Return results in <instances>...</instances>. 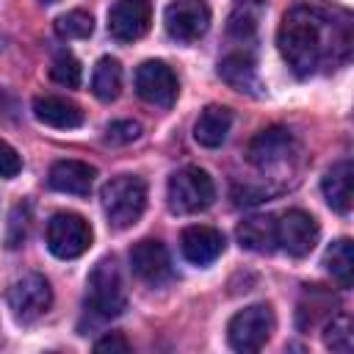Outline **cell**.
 Instances as JSON below:
<instances>
[{
	"label": "cell",
	"mask_w": 354,
	"mask_h": 354,
	"mask_svg": "<svg viewBox=\"0 0 354 354\" xmlns=\"http://www.w3.org/2000/svg\"><path fill=\"white\" fill-rule=\"evenodd\" d=\"M94 351H130V343H127L124 335L111 332V335H105V337H100L94 343Z\"/></svg>",
	"instance_id": "cell-30"
},
{
	"label": "cell",
	"mask_w": 354,
	"mask_h": 354,
	"mask_svg": "<svg viewBox=\"0 0 354 354\" xmlns=\"http://www.w3.org/2000/svg\"><path fill=\"white\" fill-rule=\"evenodd\" d=\"M50 77L58 83V86H66V88H77L80 86V64L72 53H58L50 64Z\"/></svg>",
	"instance_id": "cell-26"
},
{
	"label": "cell",
	"mask_w": 354,
	"mask_h": 354,
	"mask_svg": "<svg viewBox=\"0 0 354 354\" xmlns=\"http://www.w3.org/2000/svg\"><path fill=\"white\" fill-rule=\"evenodd\" d=\"M28 230H30V207H28V205H17V207L11 210V218H8L6 246H8V249L22 246V241L28 238Z\"/></svg>",
	"instance_id": "cell-27"
},
{
	"label": "cell",
	"mask_w": 354,
	"mask_h": 354,
	"mask_svg": "<svg viewBox=\"0 0 354 354\" xmlns=\"http://www.w3.org/2000/svg\"><path fill=\"white\" fill-rule=\"evenodd\" d=\"M166 33L177 41H199L210 28V8L205 0H171L163 14Z\"/></svg>",
	"instance_id": "cell-7"
},
{
	"label": "cell",
	"mask_w": 354,
	"mask_h": 354,
	"mask_svg": "<svg viewBox=\"0 0 354 354\" xmlns=\"http://www.w3.org/2000/svg\"><path fill=\"white\" fill-rule=\"evenodd\" d=\"M44 3H55V0H44Z\"/></svg>",
	"instance_id": "cell-31"
},
{
	"label": "cell",
	"mask_w": 354,
	"mask_h": 354,
	"mask_svg": "<svg viewBox=\"0 0 354 354\" xmlns=\"http://www.w3.org/2000/svg\"><path fill=\"white\" fill-rule=\"evenodd\" d=\"M218 75L227 86H232L235 91H246V94H257L260 80H257V69L249 53H230L218 61Z\"/></svg>",
	"instance_id": "cell-21"
},
{
	"label": "cell",
	"mask_w": 354,
	"mask_h": 354,
	"mask_svg": "<svg viewBox=\"0 0 354 354\" xmlns=\"http://www.w3.org/2000/svg\"><path fill=\"white\" fill-rule=\"evenodd\" d=\"M177 75L163 61H144L136 69V94L158 108H171L177 100Z\"/></svg>",
	"instance_id": "cell-10"
},
{
	"label": "cell",
	"mask_w": 354,
	"mask_h": 354,
	"mask_svg": "<svg viewBox=\"0 0 354 354\" xmlns=\"http://www.w3.org/2000/svg\"><path fill=\"white\" fill-rule=\"evenodd\" d=\"M97 169L83 163V160H55L50 166L47 183L50 188L61 191V194H75V196H88L91 185H94Z\"/></svg>",
	"instance_id": "cell-15"
},
{
	"label": "cell",
	"mask_w": 354,
	"mask_h": 354,
	"mask_svg": "<svg viewBox=\"0 0 354 354\" xmlns=\"http://www.w3.org/2000/svg\"><path fill=\"white\" fill-rule=\"evenodd\" d=\"M324 266H326V271L332 274V279L340 288H351V279H354V249H351V241L348 238L335 241L324 254Z\"/></svg>",
	"instance_id": "cell-23"
},
{
	"label": "cell",
	"mask_w": 354,
	"mask_h": 354,
	"mask_svg": "<svg viewBox=\"0 0 354 354\" xmlns=\"http://www.w3.org/2000/svg\"><path fill=\"white\" fill-rule=\"evenodd\" d=\"M91 91L102 102H111V100L119 97V91H122V64L116 58L105 55V58L97 61L94 75H91Z\"/></svg>",
	"instance_id": "cell-22"
},
{
	"label": "cell",
	"mask_w": 354,
	"mask_h": 354,
	"mask_svg": "<svg viewBox=\"0 0 354 354\" xmlns=\"http://www.w3.org/2000/svg\"><path fill=\"white\" fill-rule=\"evenodd\" d=\"M166 196H169V207L174 213H199V210H207L216 199V185H213V177L199 169V166H183L180 171H174L169 177V188H166Z\"/></svg>",
	"instance_id": "cell-4"
},
{
	"label": "cell",
	"mask_w": 354,
	"mask_h": 354,
	"mask_svg": "<svg viewBox=\"0 0 354 354\" xmlns=\"http://www.w3.org/2000/svg\"><path fill=\"white\" fill-rule=\"evenodd\" d=\"M274 332V313L268 304H252V307H243L241 313H235L230 318V326H227V340L235 351L241 354H252V351H260L268 337Z\"/></svg>",
	"instance_id": "cell-5"
},
{
	"label": "cell",
	"mask_w": 354,
	"mask_h": 354,
	"mask_svg": "<svg viewBox=\"0 0 354 354\" xmlns=\"http://www.w3.org/2000/svg\"><path fill=\"white\" fill-rule=\"evenodd\" d=\"M227 241L218 230L213 227H205V224H194V227H185L183 235H180V249H183V257L194 266H210L213 260L221 257Z\"/></svg>",
	"instance_id": "cell-14"
},
{
	"label": "cell",
	"mask_w": 354,
	"mask_h": 354,
	"mask_svg": "<svg viewBox=\"0 0 354 354\" xmlns=\"http://www.w3.org/2000/svg\"><path fill=\"white\" fill-rule=\"evenodd\" d=\"M263 11H266L263 0H235V6L230 11V19H227V36L238 44L254 41Z\"/></svg>",
	"instance_id": "cell-19"
},
{
	"label": "cell",
	"mask_w": 354,
	"mask_h": 354,
	"mask_svg": "<svg viewBox=\"0 0 354 354\" xmlns=\"http://www.w3.org/2000/svg\"><path fill=\"white\" fill-rule=\"evenodd\" d=\"M100 199H102L108 224L116 230H127L141 218V213L147 207V185L141 177L119 174L105 183Z\"/></svg>",
	"instance_id": "cell-2"
},
{
	"label": "cell",
	"mask_w": 354,
	"mask_h": 354,
	"mask_svg": "<svg viewBox=\"0 0 354 354\" xmlns=\"http://www.w3.org/2000/svg\"><path fill=\"white\" fill-rule=\"evenodd\" d=\"M299 144L288 127H266L246 144V160L257 169L279 166L296 155Z\"/></svg>",
	"instance_id": "cell-11"
},
{
	"label": "cell",
	"mask_w": 354,
	"mask_h": 354,
	"mask_svg": "<svg viewBox=\"0 0 354 354\" xmlns=\"http://www.w3.org/2000/svg\"><path fill=\"white\" fill-rule=\"evenodd\" d=\"M22 171V160L19 155L14 152V147H8L3 138H0V177L3 180H11Z\"/></svg>",
	"instance_id": "cell-29"
},
{
	"label": "cell",
	"mask_w": 354,
	"mask_h": 354,
	"mask_svg": "<svg viewBox=\"0 0 354 354\" xmlns=\"http://www.w3.org/2000/svg\"><path fill=\"white\" fill-rule=\"evenodd\" d=\"M318 235H321V227L307 210L293 207L277 218V246H282L293 257L310 254L318 243Z\"/></svg>",
	"instance_id": "cell-9"
},
{
	"label": "cell",
	"mask_w": 354,
	"mask_h": 354,
	"mask_svg": "<svg viewBox=\"0 0 354 354\" xmlns=\"http://www.w3.org/2000/svg\"><path fill=\"white\" fill-rule=\"evenodd\" d=\"M94 30V17L83 8H75V11H66L55 19V33L61 39H88Z\"/></svg>",
	"instance_id": "cell-24"
},
{
	"label": "cell",
	"mask_w": 354,
	"mask_h": 354,
	"mask_svg": "<svg viewBox=\"0 0 354 354\" xmlns=\"http://www.w3.org/2000/svg\"><path fill=\"white\" fill-rule=\"evenodd\" d=\"M152 3L149 0H116L108 11V33L116 41H136L149 30Z\"/></svg>",
	"instance_id": "cell-12"
},
{
	"label": "cell",
	"mask_w": 354,
	"mask_h": 354,
	"mask_svg": "<svg viewBox=\"0 0 354 354\" xmlns=\"http://www.w3.org/2000/svg\"><path fill=\"white\" fill-rule=\"evenodd\" d=\"M130 266L133 274L147 285H163L166 279H171V257L155 238H144L130 249Z\"/></svg>",
	"instance_id": "cell-13"
},
{
	"label": "cell",
	"mask_w": 354,
	"mask_h": 354,
	"mask_svg": "<svg viewBox=\"0 0 354 354\" xmlns=\"http://www.w3.org/2000/svg\"><path fill=\"white\" fill-rule=\"evenodd\" d=\"M324 343H326V348H332V351L348 354L351 346H354L351 318H348V315H335V318H329L326 332H324Z\"/></svg>",
	"instance_id": "cell-25"
},
{
	"label": "cell",
	"mask_w": 354,
	"mask_h": 354,
	"mask_svg": "<svg viewBox=\"0 0 354 354\" xmlns=\"http://www.w3.org/2000/svg\"><path fill=\"white\" fill-rule=\"evenodd\" d=\"M230 124H232V111L224 108V105H207L196 124H194V138L199 147H207V149H216L227 141V133H230Z\"/></svg>",
	"instance_id": "cell-18"
},
{
	"label": "cell",
	"mask_w": 354,
	"mask_h": 354,
	"mask_svg": "<svg viewBox=\"0 0 354 354\" xmlns=\"http://www.w3.org/2000/svg\"><path fill=\"white\" fill-rule=\"evenodd\" d=\"M50 304H53V290L41 274H25L22 279H17L8 288V307H11L14 318L22 324L44 315L50 310Z\"/></svg>",
	"instance_id": "cell-8"
},
{
	"label": "cell",
	"mask_w": 354,
	"mask_h": 354,
	"mask_svg": "<svg viewBox=\"0 0 354 354\" xmlns=\"http://www.w3.org/2000/svg\"><path fill=\"white\" fill-rule=\"evenodd\" d=\"M86 301L102 318H116L127 307L124 279H122V271L113 257H102L91 268L88 282H86Z\"/></svg>",
	"instance_id": "cell-3"
},
{
	"label": "cell",
	"mask_w": 354,
	"mask_h": 354,
	"mask_svg": "<svg viewBox=\"0 0 354 354\" xmlns=\"http://www.w3.org/2000/svg\"><path fill=\"white\" fill-rule=\"evenodd\" d=\"M33 116L41 124L55 127V130H72V127H80L83 124L80 105H75L66 97H53V94H44V97H36L33 100Z\"/></svg>",
	"instance_id": "cell-16"
},
{
	"label": "cell",
	"mask_w": 354,
	"mask_h": 354,
	"mask_svg": "<svg viewBox=\"0 0 354 354\" xmlns=\"http://www.w3.org/2000/svg\"><path fill=\"white\" fill-rule=\"evenodd\" d=\"M277 44L299 77L335 69L351 55V17L318 6H293L282 17Z\"/></svg>",
	"instance_id": "cell-1"
},
{
	"label": "cell",
	"mask_w": 354,
	"mask_h": 354,
	"mask_svg": "<svg viewBox=\"0 0 354 354\" xmlns=\"http://www.w3.org/2000/svg\"><path fill=\"white\" fill-rule=\"evenodd\" d=\"M91 246V227L77 213H55L47 221V249L61 260H75Z\"/></svg>",
	"instance_id": "cell-6"
},
{
	"label": "cell",
	"mask_w": 354,
	"mask_h": 354,
	"mask_svg": "<svg viewBox=\"0 0 354 354\" xmlns=\"http://www.w3.org/2000/svg\"><path fill=\"white\" fill-rule=\"evenodd\" d=\"M321 191H324L326 205L346 216L351 210V202H354V166H351V160L335 163L326 171L324 183H321Z\"/></svg>",
	"instance_id": "cell-17"
},
{
	"label": "cell",
	"mask_w": 354,
	"mask_h": 354,
	"mask_svg": "<svg viewBox=\"0 0 354 354\" xmlns=\"http://www.w3.org/2000/svg\"><path fill=\"white\" fill-rule=\"evenodd\" d=\"M238 243L249 252H274L277 249V218L274 216H249L235 230Z\"/></svg>",
	"instance_id": "cell-20"
},
{
	"label": "cell",
	"mask_w": 354,
	"mask_h": 354,
	"mask_svg": "<svg viewBox=\"0 0 354 354\" xmlns=\"http://www.w3.org/2000/svg\"><path fill=\"white\" fill-rule=\"evenodd\" d=\"M141 136V124L133 122V119H119V122H111L105 127V141L108 144H130Z\"/></svg>",
	"instance_id": "cell-28"
}]
</instances>
